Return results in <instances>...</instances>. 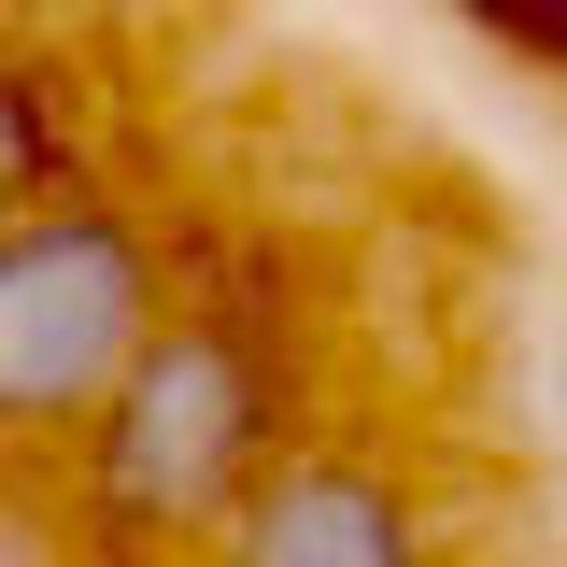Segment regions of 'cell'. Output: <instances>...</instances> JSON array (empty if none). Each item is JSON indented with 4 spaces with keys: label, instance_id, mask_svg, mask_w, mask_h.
Returning a JSON list of instances; mask_svg holds the SVG:
<instances>
[{
    "label": "cell",
    "instance_id": "6da1fadb",
    "mask_svg": "<svg viewBox=\"0 0 567 567\" xmlns=\"http://www.w3.org/2000/svg\"><path fill=\"white\" fill-rule=\"evenodd\" d=\"M270 354L241 341V327H156L142 369L114 383V412L85 425V511H100V539H142V554H171V539H213V525H241V496L270 483Z\"/></svg>",
    "mask_w": 567,
    "mask_h": 567
},
{
    "label": "cell",
    "instance_id": "7a4b0ae2",
    "mask_svg": "<svg viewBox=\"0 0 567 567\" xmlns=\"http://www.w3.org/2000/svg\"><path fill=\"white\" fill-rule=\"evenodd\" d=\"M142 341H156V256L114 213H14L0 227V440L100 425Z\"/></svg>",
    "mask_w": 567,
    "mask_h": 567
},
{
    "label": "cell",
    "instance_id": "3957f363",
    "mask_svg": "<svg viewBox=\"0 0 567 567\" xmlns=\"http://www.w3.org/2000/svg\"><path fill=\"white\" fill-rule=\"evenodd\" d=\"M227 567H425V539H412V496L383 483V468L298 454V468H270V483L241 496Z\"/></svg>",
    "mask_w": 567,
    "mask_h": 567
},
{
    "label": "cell",
    "instance_id": "277c9868",
    "mask_svg": "<svg viewBox=\"0 0 567 567\" xmlns=\"http://www.w3.org/2000/svg\"><path fill=\"white\" fill-rule=\"evenodd\" d=\"M29 185H43V114H29V85H0V227L29 213Z\"/></svg>",
    "mask_w": 567,
    "mask_h": 567
},
{
    "label": "cell",
    "instance_id": "5b68a950",
    "mask_svg": "<svg viewBox=\"0 0 567 567\" xmlns=\"http://www.w3.org/2000/svg\"><path fill=\"white\" fill-rule=\"evenodd\" d=\"M554 454H567V354H554Z\"/></svg>",
    "mask_w": 567,
    "mask_h": 567
}]
</instances>
